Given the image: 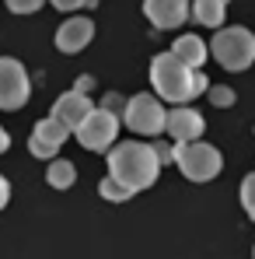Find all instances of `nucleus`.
<instances>
[{
  "label": "nucleus",
  "mask_w": 255,
  "mask_h": 259,
  "mask_svg": "<svg viewBox=\"0 0 255 259\" xmlns=\"http://www.w3.org/2000/svg\"><path fill=\"white\" fill-rule=\"evenodd\" d=\"M77 140L84 151H109L119 137V116L109 112V109H91L84 119L74 126Z\"/></svg>",
  "instance_id": "39448f33"
},
{
  "label": "nucleus",
  "mask_w": 255,
  "mask_h": 259,
  "mask_svg": "<svg viewBox=\"0 0 255 259\" xmlns=\"http://www.w3.org/2000/svg\"><path fill=\"white\" fill-rule=\"evenodd\" d=\"M91 109H94V105H91V98H87L84 91H77V88H74V91H67V95H60V98L53 102V119H56V123H63L67 130H74L87 112H91Z\"/></svg>",
  "instance_id": "9b49d317"
},
{
  "label": "nucleus",
  "mask_w": 255,
  "mask_h": 259,
  "mask_svg": "<svg viewBox=\"0 0 255 259\" xmlns=\"http://www.w3.org/2000/svg\"><path fill=\"white\" fill-rule=\"evenodd\" d=\"M175 161H178L182 175L192 179V182H210L224 168L220 151L213 144H203V137L199 140H189V144H175Z\"/></svg>",
  "instance_id": "20e7f679"
},
{
  "label": "nucleus",
  "mask_w": 255,
  "mask_h": 259,
  "mask_svg": "<svg viewBox=\"0 0 255 259\" xmlns=\"http://www.w3.org/2000/svg\"><path fill=\"white\" fill-rule=\"evenodd\" d=\"M252 259H255V249H252Z\"/></svg>",
  "instance_id": "b1692460"
},
{
  "label": "nucleus",
  "mask_w": 255,
  "mask_h": 259,
  "mask_svg": "<svg viewBox=\"0 0 255 259\" xmlns=\"http://www.w3.org/2000/svg\"><path fill=\"white\" fill-rule=\"evenodd\" d=\"M45 182H49L53 189H70V186L77 182V168H74L67 158H56V161H49V168H45Z\"/></svg>",
  "instance_id": "2eb2a0df"
},
{
  "label": "nucleus",
  "mask_w": 255,
  "mask_h": 259,
  "mask_svg": "<svg viewBox=\"0 0 255 259\" xmlns=\"http://www.w3.org/2000/svg\"><path fill=\"white\" fill-rule=\"evenodd\" d=\"M203 130H207V123H203V116L192 109V105H175L171 112H165V133H168L175 144H189V140H199L203 137Z\"/></svg>",
  "instance_id": "6e6552de"
},
{
  "label": "nucleus",
  "mask_w": 255,
  "mask_h": 259,
  "mask_svg": "<svg viewBox=\"0 0 255 259\" xmlns=\"http://www.w3.org/2000/svg\"><path fill=\"white\" fill-rule=\"evenodd\" d=\"M150 84L165 102H192L196 95L207 91V74H196L192 67H185L182 60H175L171 53H158L150 60Z\"/></svg>",
  "instance_id": "f03ea898"
},
{
  "label": "nucleus",
  "mask_w": 255,
  "mask_h": 259,
  "mask_svg": "<svg viewBox=\"0 0 255 259\" xmlns=\"http://www.w3.org/2000/svg\"><path fill=\"white\" fill-rule=\"evenodd\" d=\"M210 91V102L217 105V109H227V105H234V91L227 84H213V88H207Z\"/></svg>",
  "instance_id": "f3484780"
},
{
  "label": "nucleus",
  "mask_w": 255,
  "mask_h": 259,
  "mask_svg": "<svg viewBox=\"0 0 255 259\" xmlns=\"http://www.w3.org/2000/svg\"><path fill=\"white\" fill-rule=\"evenodd\" d=\"M241 203H245L248 217L255 221V172H252V175H245V182H241Z\"/></svg>",
  "instance_id": "a211bd4d"
},
{
  "label": "nucleus",
  "mask_w": 255,
  "mask_h": 259,
  "mask_svg": "<svg viewBox=\"0 0 255 259\" xmlns=\"http://www.w3.org/2000/svg\"><path fill=\"white\" fill-rule=\"evenodd\" d=\"M98 193H101L105 200H112V203H123V200H129V196H133L126 186H119L116 179H101V182H98Z\"/></svg>",
  "instance_id": "dca6fc26"
},
{
  "label": "nucleus",
  "mask_w": 255,
  "mask_h": 259,
  "mask_svg": "<svg viewBox=\"0 0 255 259\" xmlns=\"http://www.w3.org/2000/svg\"><path fill=\"white\" fill-rule=\"evenodd\" d=\"M7 147H11V137H7V130L0 126V154H4V151H7Z\"/></svg>",
  "instance_id": "5701e85b"
},
{
  "label": "nucleus",
  "mask_w": 255,
  "mask_h": 259,
  "mask_svg": "<svg viewBox=\"0 0 255 259\" xmlns=\"http://www.w3.org/2000/svg\"><path fill=\"white\" fill-rule=\"evenodd\" d=\"M101 109H109V112H116V116H119V112H123V98H119V95H109Z\"/></svg>",
  "instance_id": "412c9836"
},
{
  "label": "nucleus",
  "mask_w": 255,
  "mask_h": 259,
  "mask_svg": "<svg viewBox=\"0 0 255 259\" xmlns=\"http://www.w3.org/2000/svg\"><path fill=\"white\" fill-rule=\"evenodd\" d=\"M67 133H70V130L63 126V123H56V119L49 116V119H42V123H35V126H32L28 151H32L35 158H56V151L63 147Z\"/></svg>",
  "instance_id": "1a4fd4ad"
},
{
  "label": "nucleus",
  "mask_w": 255,
  "mask_h": 259,
  "mask_svg": "<svg viewBox=\"0 0 255 259\" xmlns=\"http://www.w3.org/2000/svg\"><path fill=\"white\" fill-rule=\"evenodd\" d=\"M56 11H77V7H84L87 0H49Z\"/></svg>",
  "instance_id": "aec40b11"
},
{
  "label": "nucleus",
  "mask_w": 255,
  "mask_h": 259,
  "mask_svg": "<svg viewBox=\"0 0 255 259\" xmlns=\"http://www.w3.org/2000/svg\"><path fill=\"white\" fill-rule=\"evenodd\" d=\"M210 53L224 70H248L255 63V35L241 25L220 28L210 42Z\"/></svg>",
  "instance_id": "7ed1b4c3"
},
{
  "label": "nucleus",
  "mask_w": 255,
  "mask_h": 259,
  "mask_svg": "<svg viewBox=\"0 0 255 259\" xmlns=\"http://www.w3.org/2000/svg\"><path fill=\"white\" fill-rule=\"evenodd\" d=\"M161 161L158 151L143 140H123L109 147V179H116L119 186H126L129 193H140L147 186L158 182Z\"/></svg>",
  "instance_id": "f257e3e1"
},
{
  "label": "nucleus",
  "mask_w": 255,
  "mask_h": 259,
  "mask_svg": "<svg viewBox=\"0 0 255 259\" xmlns=\"http://www.w3.org/2000/svg\"><path fill=\"white\" fill-rule=\"evenodd\" d=\"M28 91H32V81H28V70L14 60V56H0V109H21L28 102Z\"/></svg>",
  "instance_id": "0eeeda50"
},
{
  "label": "nucleus",
  "mask_w": 255,
  "mask_h": 259,
  "mask_svg": "<svg viewBox=\"0 0 255 259\" xmlns=\"http://www.w3.org/2000/svg\"><path fill=\"white\" fill-rule=\"evenodd\" d=\"M7 200H11V186H7V179L0 175V210L7 207Z\"/></svg>",
  "instance_id": "4be33fe9"
},
{
  "label": "nucleus",
  "mask_w": 255,
  "mask_h": 259,
  "mask_svg": "<svg viewBox=\"0 0 255 259\" xmlns=\"http://www.w3.org/2000/svg\"><path fill=\"white\" fill-rule=\"evenodd\" d=\"M207 53H210V49L203 46L199 35H182L178 42L171 46V56H175V60H182V63H185V67H192V70H199V67L207 63Z\"/></svg>",
  "instance_id": "ddd939ff"
},
{
  "label": "nucleus",
  "mask_w": 255,
  "mask_h": 259,
  "mask_svg": "<svg viewBox=\"0 0 255 259\" xmlns=\"http://www.w3.org/2000/svg\"><path fill=\"white\" fill-rule=\"evenodd\" d=\"M143 14L154 28L168 32L189 18V0H143Z\"/></svg>",
  "instance_id": "9d476101"
},
{
  "label": "nucleus",
  "mask_w": 255,
  "mask_h": 259,
  "mask_svg": "<svg viewBox=\"0 0 255 259\" xmlns=\"http://www.w3.org/2000/svg\"><path fill=\"white\" fill-rule=\"evenodd\" d=\"M42 4L45 0H7V11H14V14H35Z\"/></svg>",
  "instance_id": "6ab92c4d"
},
{
  "label": "nucleus",
  "mask_w": 255,
  "mask_h": 259,
  "mask_svg": "<svg viewBox=\"0 0 255 259\" xmlns=\"http://www.w3.org/2000/svg\"><path fill=\"white\" fill-rule=\"evenodd\" d=\"M224 7H227V0H192V18L199 21V25H210V28H220V21H224Z\"/></svg>",
  "instance_id": "4468645a"
},
{
  "label": "nucleus",
  "mask_w": 255,
  "mask_h": 259,
  "mask_svg": "<svg viewBox=\"0 0 255 259\" xmlns=\"http://www.w3.org/2000/svg\"><path fill=\"white\" fill-rule=\"evenodd\" d=\"M94 39V21L91 18H67L56 32V49L60 53H81Z\"/></svg>",
  "instance_id": "f8f14e48"
},
{
  "label": "nucleus",
  "mask_w": 255,
  "mask_h": 259,
  "mask_svg": "<svg viewBox=\"0 0 255 259\" xmlns=\"http://www.w3.org/2000/svg\"><path fill=\"white\" fill-rule=\"evenodd\" d=\"M165 105L154 98V95H133L126 105H123V119L136 137H158L165 133Z\"/></svg>",
  "instance_id": "423d86ee"
}]
</instances>
